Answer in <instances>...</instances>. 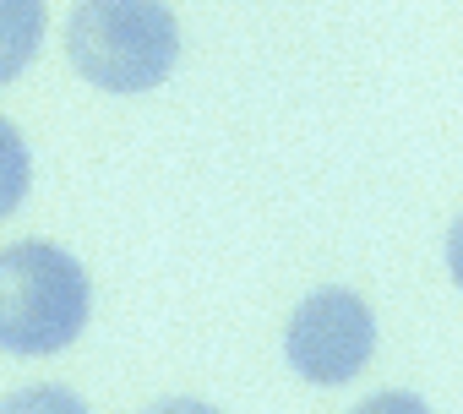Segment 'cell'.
<instances>
[{
    "mask_svg": "<svg viewBox=\"0 0 463 414\" xmlns=\"http://www.w3.org/2000/svg\"><path fill=\"white\" fill-rule=\"evenodd\" d=\"M66 55L104 93H147L175 71L180 28L164 0H77Z\"/></svg>",
    "mask_w": 463,
    "mask_h": 414,
    "instance_id": "6da1fadb",
    "label": "cell"
},
{
    "mask_svg": "<svg viewBox=\"0 0 463 414\" xmlns=\"http://www.w3.org/2000/svg\"><path fill=\"white\" fill-rule=\"evenodd\" d=\"M93 284L82 262L61 246L23 240L0 251V349L55 354L88 327Z\"/></svg>",
    "mask_w": 463,
    "mask_h": 414,
    "instance_id": "7a4b0ae2",
    "label": "cell"
},
{
    "mask_svg": "<svg viewBox=\"0 0 463 414\" xmlns=\"http://www.w3.org/2000/svg\"><path fill=\"white\" fill-rule=\"evenodd\" d=\"M376 349V316L360 295L349 289H317L295 306L289 333H284V354L289 365L317 381V387H344L365 371Z\"/></svg>",
    "mask_w": 463,
    "mask_h": 414,
    "instance_id": "3957f363",
    "label": "cell"
},
{
    "mask_svg": "<svg viewBox=\"0 0 463 414\" xmlns=\"http://www.w3.org/2000/svg\"><path fill=\"white\" fill-rule=\"evenodd\" d=\"M44 44V0H0V88L17 82Z\"/></svg>",
    "mask_w": 463,
    "mask_h": 414,
    "instance_id": "277c9868",
    "label": "cell"
},
{
    "mask_svg": "<svg viewBox=\"0 0 463 414\" xmlns=\"http://www.w3.org/2000/svg\"><path fill=\"white\" fill-rule=\"evenodd\" d=\"M28 180H33V158H28V142L12 120H0V219H12L23 196H28Z\"/></svg>",
    "mask_w": 463,
    "mask_h": 414,
    "instance_id": "5b68a950",
    "label": "cell"
},
{
    "mask_svg": "<svg viewBox=\"0 0 463 414\" xmlns=\"http://www.w3.org/2000/svg\"><path fill=\"white\" fill-rule=\"evenodd\" d=\"M0 414H88V403L66 387H23L0 403Z\"/></svg>",
    "mask_w": 463,
    "mask_h": 414,
    "instance_id": "8992f818",
    "label": "cell"
},
{
    "mask_svg": "<svg viewBox=\"0 0 463 414\" xmlns=\"http://www.w3.org/2000/svg\"><path fill=\"white\" fill-rule=\"evenodd\" d=\"M354 414H430L414 392H376V398H365Z\"/></svg>",
    "mask_w": 463,
    "mask_h": 414,
    "instance_id": "52a82bcc",
    "label": "cell"
},
{
    "mask_svg": "<svg viewBox=\"0 0 463 414\" xmlns=\"http://www.w3.org/2000/svg\"><path fill=\"white\" fill-rule=\"evenodd\" d=\"M142 414H218V409L202 403V398H164V403H153V409H142Z\"/></svg>",
    "mask_w": 463,
    "mask_h": 414,
    "instance_id": "ba28073f",
    "label": "cell"
}]
</instances>
